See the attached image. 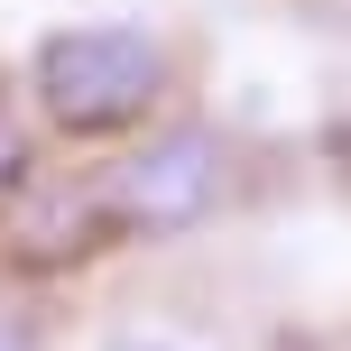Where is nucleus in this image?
Segmentation results:
<instances>
[{"mask_svg": "<svg viewBox=\"0 0 351 351\" xmlns=\"http://www.w3.org/2000/svg\"><path fill=\"white\" fill-rule=\"evenodd\" d=\"M176 84V56L139 19H65L28 47V102L56 139H139Z\"/></svg>", "mask_w": 351, "mask_h": 351, "instance_id": "1", "label": "nucleus"}, {"mask_svg": "<svg viewBox=\"0 0 351 351\" xmlns=\"http://www.w3.org/2000/svg\"><path fill=\"white\" fill-rule=\"evenodd\" d=\"M231 185H241V158H231V139L213 121H176L158 139H130L111 176L93 185V204H102L111 231H139V241H176V231H204L222 222Z\"/></svg>", "mask_w": 351, "mask_h": 351, "instance_id": "2", "label": "nucleus"}, {"mask_svg": "<svg viewBox=\"0 0 351 351\" xmlns=\"http://www.w3.org/2000/svg\"><path fill=\"white\" fill-rule=\"evenodd\" d=\"M0 351H47L37 315H28V305H10V296H0Z\"/></svg>", "mask_w": 351, "mask_h": 351, "instance_id": "3", "label": "nucleus"}, {"mask_svg": "<svg viewBox=\"0 0 351 351\" xmlns=\"http://www.w3.org/2000/svg\"><path fill=\"white\" fill-rule=\"evenodd\" d=\"M102 351H213V342H185V333H102Z\"/></svg>", "mask_w": 351, "mask_h": 351, "instance_id": "4", "label": "nucleus"}]
</instances>
